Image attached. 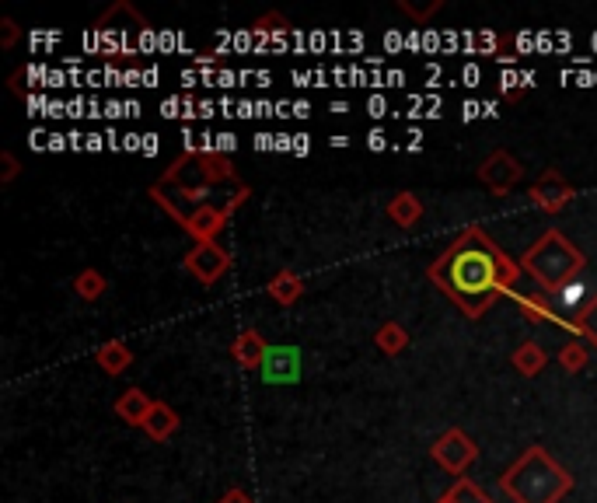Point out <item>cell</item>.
<instances>
[{
	"mask_svg": "<svg viewBox=\"0 0 597 503\" xmlns=\"http://www.w3.org/2000/svg\"><path fill=\"white\" fill-rule=\"evenodd\" d=\"M500 490L514 503H559L573 490V476L535 444L503 472Z\"/></svg>",
	"mask_w": 597,
	"mask_h": 503,
	"instance_id": "cell-2",
	"label": "cell"
},
{
	"mask_svg": "<svg viewBox=\"0 0 597 503\" xmlns=\"http://www.w3.org/2000/svg\"><path fill=\"white\" fill-rule=\"evenodd\" d=\"M374 343H378L381 353L395 357V353H402L405 346H409V332H405L398 322H385V325L378 329V336H374Z\"/></svg>",
	"mask_w": 597,
	"mask_h": 503,
	"instance_id": "cell-19",
	"label": "cell"
},
{
	"mask_svg": "<svg viewBox=\"0 0 597 503\" xmlns=\"http://www.w3.org/2000/svg\"><path fill=\"white\" fill-rule=\"evenodd\" d=\"M371 147H374V151H381V147H385V140H381V133H374V137H371Z\"/></svg>",
	"mask_w": 597,
	"mask_h": 503,
	"instance_id": "cell-27",
	"label": "cell"
},
{
	"mask_svg": "<svg viewBox=\"0 0 597 503\" xmlns=\"http://www.w3.org/2000/svg\"><path fill=\"white\" fill-rule=\"evenodd\" d=\"M266 294L273 297L276 304H294L297 297L304 294V280L294 273V269H280V273L266 283Z\"/></svg>",
	"mask_w": 597,
	"mask_h": 503,
	"instance_id": "cell-14",
	"label": "cell"
},
{
	"mask_svg": "<svg viewBox=\"0 0 597 503\" xmlns=\"http://www.w3.org/2000/svg\"><path fill=\"white\" fill-rule=\"evenodd\" d=\"M245 196H248V189H238V196H234L227 207H210V203H206V207H196L193 214L186 217V224H182V228H186L189 235L196 238V242H213V238L224 231V224H227V217H231V210L238 207Z\"/></svg>",
	"mask_w": 597,
	"mask_h": 503,
	"instance_id": "cell-8",
	"label": "cell"
},
{
	"mask_svg": "<svg viewBox=\"0 0 597 503\" xmlns=\"http://www.w3.org/2000/svg\"><path fill=\"white\" fill-rule=\"evenodd\" d=\"M112 409H116L119 420L130 423V427H144V420L151 416V409H154V399L144 392V388H126Z\"/></svg>",
	"mask_w": 597,
	"mask_h": 503,
	"instance_id": "cell-10",
	"label": "cell"
},
{
	"mask_svg": "<svg viewBox=\"0 0 597 503\" xmlns=\"http://www.w3.org/2000/svg\"><path fill=\"white\" fill-rule=\"evenodd\" d=\"M559 364H563L570 374L584 371V364H587V346L577 343V339H570V343H566L563 350H559Z\"/></svg>",
	"mask_w": 597,
	"mask_h": 503,
	"instance_id": "cell-22",
	"label": "cell"
},
{
	"mask_svg": "<svg viewBox=\"0 0 597 503\" xmlns=\"http://www.w3.org/2000/svg\"><path fill=\"white\" fill-rule=\"evenodd\" d=\"M587 266L584 252L559 231H545L528 252L521 255V269L538 283L542 294H563L570 280Z\"/></svg>",
	"mask_w": 597,
	"mask_h": 503,
	"instance_id": "cell-3",
	"label": "cell"
},
{
	"mask_svg": "<svg viewBox=\"0 0 597 503\" xmlns=\"http://www.w3.org/2000/svg\"><path fill=\"white\" fill-rule=\"evenodd\" d=\"M95 360H98V367H102L105 374H112V378H119V374L130 371L133 353H130V346H126L123 339H112V343H102V346H98Z\"/></svg>",
	"mask_w": 597,
	"mask_h": 503,
	"instance_id": "cell-11",
	"label": "cell"
},
{
	"mask_svg": "<svg viewBox=\"0 0 597 503\" xmlns=\"http://www.w3.org/2000/svg\"><path fill=\"white\" fill-rule=\"evenodd\" d=\"M398 7H402L405 14H412V18H416V21H426V18H430V14H437V11H440V0H430V4H426V7H416V4H409V0H402V4H398Z\"/></svg>",
	"mask_w": 597,
	"mask_h": 503,
	"instance_id": "cell-24",
	"label": "cell"
},
{
	"mask_svg": "<svg viewBox=\"0 0 597 503\" xmlns=\"http://www.w3.org/2000/svg\"><path fill=\"white\" fill-rule=\"evenodd\" d=\"M388 221L398 224V228H416L419 221H423V203H419L416 193H398L392 196V203H388Z\"/></svg>",
	"mask_w": 597,
	"mask_h": 503,
	"instance_id": "cell-12",
	"label": "cell"
},
{
	"mask_svg": "<svg viewBox=\"0 0 597 503\" xmlns=\"http://www.w3.org/2000/svg\"><path fill=\"white\" fill-rule=\"evenodd\" d=\"M531 203H535L538 210H545V214H559V210H566L573 203V196H577V189L570 186V182L559 175V168H545L542 175H538V182L531 186Z\"/></svg>",
	"mask_w": 597,
	"mask_h": 503,
	"instance_id": "cell-7",
	"label": "cell"
},
{
	"mask_svg": "<svg viewBox=\"0 0 597 503\" xmlns=\"http://www.w3.org/2000/svg\"><path fill=\"white\" fill-rule=\"evenodd\" d=\"M18 25H14V21L11 18H4V21H0V46H4V49H11L14 46V42H18Z\"/></svg>",
	"mask_w": 597,
	"mask_h": 503,
	"instance_id": "cell-25",
	"label": "cell"
},
{
	"mask_svg": "<svg viewBox=\"0 0 597 503\" xmlns=\"http://www.w3.org/2000/svg\"><path fill=\"white\" fill-rule=\"evenodd\" d=\"M105 287H109V280H105L98 269H81V273L74 276V290L84 301H98V297L105 294Z\"/></svg>",
	"mask_w": 597,
	"mask_h": 503,
	"instance_id": "cell-20",
	"label": "cell"
},
{
	"mask_svg": "<svg viewBox=\"0 0 597 503\" xmlns=\"http://www.w3.org/2000/svg\"><path fill=\"white\" fill-rule=\"evenodd\" d=\"M179 413H175L168 402H154V409H151V416L144 420V430H147V437L151 441H168V437L179 430Z\"/></svg>",
	"mask_w": 597,
	"mask_h": 503,
	"instance_id": "cell-13",
	"label": "cell"
},
{
	"mask_svg": "<svg viewBox=\"0 0 597 503\" xmlns=\"http://www.w3.org/2000/svg\"><path fill=\"white\" fill-rule=\"evenodd\" d=\"M517 304H521V315L528 322H556L559 311L545 301V294H517Z\"/></svg>",
	"mask_w": 597,
	"mask_h": 503,
	"instance_id": "cell-17",
	"label": "cell"
},
{
	"mask_svg": "<svg viewBox=\"0 0 597 503\" xmlns=\"http://www.w3.org/2000/svg\"><path fill=\"white\" fill-rule=\"evenodd\" d=\"M196 161H199V172H203V179L210 182H227L234 175V168H231V158H224V154H196Z\"/></svg>",
	"mask_w": 597,
	"mask_h": 503,
	"instance_id": "cell-18",
	"label": "cell"
},
{
	"mask_svg": "<svg viewBox=\"0 0 597 503\" xmlns=\"http://www.w3.org/2000/svg\"><path fill=\"white\" fill-rule=\"evenodd\" d=\"M217 503H255L252 497H248L245 490H238V486H234V490H227L224 497H220Z\"/></svg>",
	"mask_w": 597,
	"mask_h": 503,
	"instance_id": "cell-26",
	"label": "cell"
},
{
	"mask_svg": "<svg viewBox=\"0 0 597 503\" xmlns=\"http://www.w3.org/2000/svg\"><path fill=\"white\" fill-rule=\"evenodd\" d=\"M231 357L238 360L245 371H259V367H266L269 346H266V339H262V332H255V329L241 332V336L231 343Z\"/></svg>",
	"mask_w": 597,
	"mask_h": 503,
	"instance_id": "cell-9",
	"label": "cell"
},
{
	"mask_svg": "<svg viewBox=\"0 0 597 503\" xmlns=\"http://www.w3.org/2000/svg\"><path fill=\"white\" fill-rule=\"evenodd\" d=\"M18 172H21L18 158H14L11 151H4V154H0V182H4V186H7V182H14V179H18Z\"/></svg>",
	"mask_w": 597,
	"mask_h": 503,
	"instance_id": "cell-23",
	"label": "cell"
},
{
	"mask_svg": "<svg viewBox=\"0 0 597 503\" xmlns=\"http://www.w3.org/2000/svg\"><path fill=\"white\" fill-rule=\"evenodd\" d=\"M266 378L269 381H294L297 378V350H290V346H283V350H269L266 357Z\"/></svg>",
	"mask_w": 597,
	"mask_h": 503,
	"instance_id": "cell-16",
	"label": "cell"
},
{
	"mask_svg": "<svg viewBox=\"0 0 597 503\" xmlns=\"http://www.w3.org/2000/svg\"><path fill=\"white\" fill-rule=\"evenodd\" d=\"M444 497L451 503H493L486 497V490H482L479 483H472V479H458V483H454Z\"/></svg>",
	"mask_w": 597,
	"mask_h": 503,
	"instance_id": "cell-21",
	"label": "cell"
},
{
	"mask_svg": "<svg viewBox=\"0 0 597 503\" xmlns=\"http://www.w3.org/2000/svg\"><path fill=\"white\" fill-rule=\"evenodd\" d=\"M517 273L521 266L496 249L482 228H465L426 269L433 287L451 297L465 318H482L493 301L514 294Z\"/></svg>",
	"mask_w": 597,
	"mask_h": 503,
	"instance_id": "cell-1",
	"label": "cell"
},
{
	"mask_svg": "<svg viewBox=\"0 0 597 503\" xmlns=\"http://www.w3.org/2000/svg\"><path fill=\"white\" fill-rule=\"evenodd\" d=\"M182 269L203 287H213L220 276L231 269V252H224L217 242H196L193 249L182 255Z\"/></svg>",
	"mask_w": 597,
	"mask_h": 503,
	"instance_id": "cell-4",
	"label": "cell"
},
{
	"mask_svg": "<svg viewBox=\"0 0 597 503\" xmlns=\"http://www.w3.org/2000/svg\"><path fill=\"white\" fill-rule=\"evenodd\" d=\"M433 462L440 465L444 472H451V476H461V472L468 469V465L475 462V455H479V448H475V441L465 434V430H447V434H440L437 441H433Z\"/></svg>",
	"mask_w": 597,
	"mask_h": 503,
	"instance_id": "cell-5",
	"label": "cell"
},
{
	"mask_svg": "<svg viewBox=\"0 0 597 503\" xmlns=\"http://www.w3.org/2000/svg\"><path fill=\"white\" fill-rule=\"evenodd\" d=\"M510 364L517 367V374H524V378H535V374L545 371V364H549V357H545V350L538 343H521L514 350V357H510Z\"/></svg>",
	"mask_w": 597,
	"mask_h": 503,
	"instance_id": "cell-15",
	"label": "cell"
},
{
	"mask_svg": "<svg viewBox=\"0 0 597 503\" xmlns=\"http://www.w3.org/2000/svg\"><path fill=\"white\" fill-rule=\"evenodd\" d=\"M521 179H524V168H521V161H517L510 151H493L479 165V182L493 196H507Z\"/></svg>",
	"mask_w": 597,
	"mask_h": 503,
	"instance_id": "cell-6",
	"label": "cell"
},
{
	"mask_svg": "<svg viewBox=\"0 0 597 503\" xmlns=\"http://www.w3.org/2000/svg\"><path fill=\"white\" fill-rule=\"evenodd\" d=\"M437 503H451V500H447V497H440V500H437Z\"/></svg>",
	"mask_w": 597,
	"mask_h": 503,
	"instance_id": "cell-28",
	"label": "cell"
}]
</instances>
